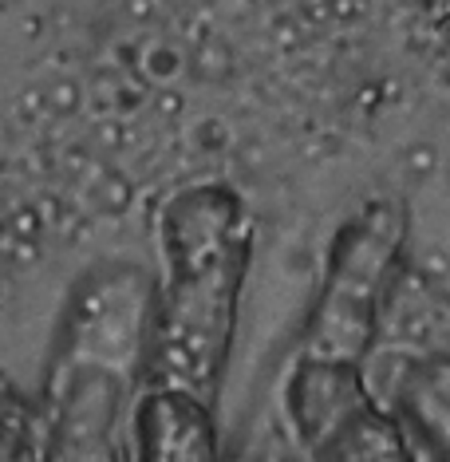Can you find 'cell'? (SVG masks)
I'll use <instances>...</instances> for the list:
<instances>
[{"label": "cell", "instance_id": "cell-2", "mask_svg": "<svg viewBox=\"0 0 450 462\" xmlns=\"http://www.w3.org/2000/svg\"><path fill=\"white\" fill-rule=\"evenodd\" d=\"M407 214L399 202H368L332 241L324 281L305 328V372L355 375L375 348L383 309L399 277Z\"/></svg>", "mask_w": 450, "mask_h": 462}, {"label": "cell", "instance_id": "cell-1", "mask_svg": "<svg viewBox=\"0 0 450 462\" xmlns=\"http://www.w3.org/2000/svg\"><path fill=\"white\" fill-rule=\"evenodd\" d=\"M162 273L151 297L146 367L159 392L214 407L253 254L249 209L229 186L197 182L159 214Z\"/></svg>", "mask_w": 450, "mask_h": 462}]
</instances>
